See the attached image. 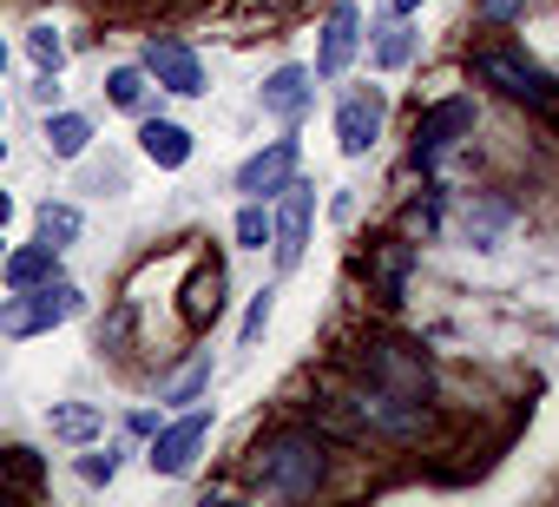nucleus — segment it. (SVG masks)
Segmentation results:
<instances>
[{"instance_id": "obj_26", "label": "nucleus", "mask_w": 559, "mask_h": 507, "mask_svg": "<svg viewBox=\"0 0 559 507\" xmlns=\"http://www.w3.org/2000/svg\"><path fill=\"white\" fill-rule=\"evenodd\" d=\"M40 237H47L53 250H67V244L80 237V211H73V204H53V198H47V204H40Z\"/></svg>"}, {"instance_id": "obj_13", "label": "nucleus", "mask_w": 559, "mask_h": 507, "mask_svg": "<svg viewBox=\"0 0 559 507\" xmlns=\"http://www.w3.org/2000/svg\"><path fill=\"white\" fill-rule=\"evenodd\" d=\"M376 139H382V93L343 99V113H336V145H343L349 158H362V152H376Z\"/></svg>"}, {"instance_id": "obj_1", "label": "nucleus", "mask_w": 559, "mask_h": 507, "mask_svg": "<svg viewBox=\"0 0 559 507\" xmlns=\"http://www.w3.org/2000/svg\"><path fill=\"white\" fill-rule=\"evenodd\" d=\"M323 481H330V441H323L317 428H304V422L270 428V435L250 448V487H257V494L310 500Z\"/></svg>"}, {"instance_id": "obj_10", "label": "nucleus", "mask_w": 559, "mask_h": 507, "mask_svg": "<svg viewBox=\"0 0 559 507\" xmlns=\"http://www.w3.org/2000/svg\"><path fill=\"white\" fill-rule=\"evenodd\" d=\"M362 54V8L356 0H336L330 8V21H323V47H317V80H343L349 73V60Z\"/></svg>"}, {"instance_id": "obj_9", "label": "nucleus", "mask_w": 559, "mask_h": 507, "mask_svg": "<svg viewBox=\"0 0 559 507\" xmlns=\"http://www.w3.org/2000/svg\"><path fill=\"white\" fill-rule=\"evenodd\" d=\"M310 211H317V191L310 185H284V211L270 217V250H276V264L297 271L304 264V244H310Z\"/></svg>"}, {"instance_id": "obj_6", "label": "nucleus", "mask_w": 559, "mask_h": 507, "mask_svg": "<svg viewBox=\"0 0 559 507\" xmlns=\"http://www.w3.org/2000/svg\"><path fill=\"white\" fill-rule=\"evenodd\" d=\"M461 139H474V99H435L421 119H415V139H408V165L415 172H435Z\"/></svg>"}, {"instance_id": "obj_32", "label": "nucleus", "mask_w": 559, "mask_h": 507, "mask_svg": "<svg viewBox=\"0 0 559 507\" xmlns=\"http://www.w3.org/2000/svg\"><path fill=\"white\" fill-rule=\"evenodd\" d=\"M126 428H132V435H158V415H152V409H139V415H132Z\"/></svg>"}, {"instance_id": "obj_28", "label": "nucleus", "mask_w": 559, "mask_h": 507, "mask_svg": "<svg viewBox=\"0 0 559 507\" xmlns=\"http://www.w3.org/2000/svg\"><path fill=\"white\" fill-rule=\"evenodd\" d=\"M270 310H276V291H257V297H250V310H243V350H257V343H263Z\"/></svg>"}, {"instance_id": "obj_30", "label": "nucleus", "mask_w": 559, "mask_h": 507, "mask_svg": "<svg viewBox=\"0 0 559 507\" xmlns=\"http://www.w3.org/2000/svg\"><path fill=\"white\" fill-rule=\"evenodd\" d=\"M119 461H126V448L112 441V448H93V455H80V474H86L93 487H106V481L119 474Z\"/></svg>"}, {"instance_id": "obj_19", "label": "nucleus", "mask_w": 559, "mask_h": 507, "mask_svg": "<svg viewBox=\"0 0 559 507\" xmlns=\"http://www.w3.org/2000/svg\"><path fill=\"white\" fill-rule=\"evenodd\" d=\"M217 310H224V271L211 264V271H198V284H191V297H185V323L204 330V323H217Z\"/></svg>"}, {"instance_id": "obj_21", "label": "nucleus", "mask_w": 559, "mask_h": 507, "mask_svg": "<svg viewBox=\"0 0 559 507\" xmlns=\"http://www.w3.org/2000/svg\"><path fill=\"white\" fill-rule=\"evenodd\" d=\"M204 389H211V350H198V356H191V363L158 389V402H198Z\"/></svg>"}, {"instance_id": "obj_22", "label": "nucleus", "mask_w": 559, "mask_h": 507, "mask_svg": "<svg viewBox=\"0 0 559 507\" xmlns=\"http://www.w3.org/2000/svg\"><path fill=\"white\" fill-rule=\"evenodd\" d=\"M0 481H14V487H40L47 481V461L34 455V448H0Z\"/></svg>"}, {"instance_id": "obj_18", "label": "nucleus", "mask_w": 559, "mask_h": 507, "mask_svg": "<svg viewBox=\"0 0 559 507\" xmlns=\"http://www.w3.org/2000/svg\"><path fill=\"white\" fill-rule=\"evenodd\" d=\"M93 145V119L86 113H53L47 119V158H86Z\"/></svg>"}, {"instance_id": "obj_11", "label": "nucleus", "mask_w": 559, "mask_h": 507, "mask_svg": "<svg viewBox=\"0 0 559 507\" xmlns=\"http://www.w3.org/2000/svg\"><path fill=\"white\" fill-rule=\"evenodd\" d=\"M145 73H152L165 93H178V99H198V93H204V60H198L185 40H171V34H158V40L145 47Z\"/></svg>"}, {"instance_id": "obj_33", "label": "nucleus", "mask_w": 559, "mask_h": 507, "mask_svg": "<svg viewBox=\"0 0 559 507\" xmlns=\"http://www.w3.org/2000/svg\"><path fill=\"white\" fill-rule=\"evenodd\" d=\"M8 217H14V198H8V191H0V231H8Z\"/></svg>"}, {"instance_id": "obj_25", "label": "nucleus", "mask_w": 559, "mask_h": 507, "mask_svg": "<svg viewBox=\"0 0 559 507\" xmlns=\"http://www.w3.org/2000/svg\"><path fill=\"white\" fill-rule=\"evenodd\" d=\"M230 237H237V250H263V244H270V211H263V198H243Z\"/></svg>"}, {"instance_id": "obj_37", "label": "nucleus", "mask_w": 559, "mask_h": 507, "mask_svg": "<svg viewBox=\"0 0 559 507\" xmlns=\"http://www.w3.org/2000/svg\"><path fill=\"white\" fill-rule=\"evenodd\" d=\"M0 126H8V106H0Z\"/></svg>"}, {"instance_id": "obj_7", "label": "nucleus", "mask_w": 559, "mask_h": 507, "mask_svg": "<svg viewBox=\"0 0 559 507\" xmlns=\"http://www.w3.org/2000/svg\"><path fill=\"white\" fill-rule=\"evenodd\" d=\"M204 441H211V409H191V415H178V422H158L145 461H152V474L178 481V474H191V461H198Z\"/></svg>"}, {"instance_id": "obj_35", "label": "nucleus", "mask_w": 559, "mask_h": 507, "mask_svg": "<svg viewBox=\"0 0 559 507\" xmlns=\"http://www.w3.org/2000/svg\"><path fill=\"white\" fill-rule=\"evenodd\" d=\"M250 8H290V0H250Z\"/></svg>"}, {"instance_id": "obj_23", "label": "nucleus", "mask_w": 559, "mask_h": 507, "mask_svg": "<svg viewBox=\"0 0 559 507\" xmlns=\"http://www.w3.org/2000/svg\"><path fill=\"white\" fill-rule=\"evenodd\" d=\"M408 60H415V27L395 14V27L376 40V67H382V73H395V67H408Z\"/></svg>"}, {"instance_id": "obj_14", "label": "nucleus", "mask_w": 559, "mask_h": 507, "mask_svg": "<svg viewBox=\"0 0 559 507\" xmlns=\"http://www.w3.org/2000/svg\"><path fill=\"white\" fill-rule=\"evenodd\" d=\"M310 80H317L310 67H276V73L263 80V93H257V99H263V113H270V119H304V113H310V99H317V86H310Z\"/></svg>"}, {"instance_id": "obj_3", "label": "nucleus", "mask_w": 559, "mask_h": 507, "mask_svg": "<svg viewBox=\"0 0 559 507\" xmlns=\"http://www.w3.org/2000/svg\"><path fill=\"white\" fill-rule=\"evenodd\" d=\"M356 376L369 389H389V396H408V402H435V369L421 350L408 343H389V337H369L356 350Z\"/></svg>"}, {"instance_id": "obj_2", "label": "nucleus", "mask_w": 559, "mask_h": 507, "mask_svg": "<svg viewBox=\"0 0 559 507\" xmlns=\"http://www.w3.org/2000/svg\"><path fill=\"white\" fill-rule=\"evenodd\" d=\"M467 80H474V86H493V93L513 99V106H533V113L559 119V86H552L533 60H520V54H507V47H480V54H467Z\"/></svg>"}, {"instance_id": "obj_5", "label": "nucleus", "mask_w": 559, "mask_h": 507, "mask_svg": "<svg viewBox=\"0 0 559 507\" xmlns=\"http://www.w3.org/2000/svg\"><path fill=\"white\" fill-rule=\"evenodd\" d=\"M343 409L362 422V435H382V441H421L435 428V409L428 402H408V396H389V389H349Z\"/></svg>"}, {"instance_id": "obj_15", "label": "nucleus", "mask_w": 559, "mask_h": 507, "mask_svg": "<svg viewBox=\"0 0 559 507\" xmlns=\"http://www.w3.org/2000/svg\"><path fill=\"white\" fill-rule=\"evenodd\" d=\"M53 278H60V250H53L47 237L0 258V284H8V291H34V284H53Z\"/></svg>"}, {"instance_id": "obj_8", "label": "nucleus", "mask_w": 559, "mask_h": 507, "mask_svg": "<svg viewBox=\"0 0 559 507\" xmlns=\"http://www.w3.org/2000/svg\"><path fill=\"white\" fill-rule=\"evenodd\" d=\"M297 158H304L297 139H270L263 152H250V158L237 165V191H243V198H263V204L284 198V185L297 178Z\"/></svg>"}, {"instance_id": "obj_12", "label": "nucleus", "mask_w": 559, "mask_h": 507, "mask_svg": "<svg viewBox=\"0 0 559 507\" xmlns=\"http://www.w3.org/2000/svg\"><path fill=\"white\" fill-rule=\"evenodd\" d=\"M362 271L376 278V297L395 310L402 304V291H408V271H415V244H402V237H382L369 258H362Z\"/></svg>"}, {"instance_id": "obj_27", "label": "nucleus", "mask_w": 559, "mask_h": 507, "mask_svg": "<svg viewBox=\"0 0 559 507\" xmlns=\"http://www.w3.org/2000/svg\"><path fill=\"white\" fill-rule=\"evenodd\" d=\"M27 54H34L40 73H60V67H67V40H60V27H34V34H27Z\"/></svg>"}, {"instance_id": "obj_16", "label": "nucleus", "mask_w": 559, "mask_h": 507, "mask_svg": "<svg viewBox=\"0 0 559 507\" xmlns=\"http://www.w3.org/2000/svg\"><path fill=\"white\" fill-rule=\"evenodd\" d=\"M139 152H145L158 172H185V165H191V132L171 126V119H145V126H139Z\"/></svg>"}, {"instance_id": "obj_34", "label": "nucleus", "mask_w": 559, "mask_h": 507, "mask_svg": "<svg viewBox=\"0 0 559 507\" xmlns=\"http://www.w3.org/2000/svg\"><path fill=\"white\" fill-rule=\"evenodd\" d=\"M389 8H395V14H402V21H408V14H415V8H421V0H389Z\"/></svg>"}, {"instance_id": "obj_4", "label": "nucleus", "mask_w": 559, "mask_h": 507, "mask_svg": "<svg viewBox=\"0 0 559 507\" xmlns=\"http://www.w3.org/2000/svg\"><path fill=\"white\" fill-rule=\"evenodd\" d=\"M73 317H80V291H73L67 278H53V284L14 291L8 304H0V337H14V343H27V337H47V330L73 323Z\"/></svg>"}, {"instance_id": "obj_36", "label": "nucleus", "mask_w": 559, "mask_h": 507, "mask_svg": "<svg viewBox=\"0 0 559 507\" xmlns=\"http://www.w3.org/2000/svg\"><path fill=\"white\" fill-rule=\"evenodd\" d=\"M0 73H8V40H0Z\"/></svg>"}, {"instance_id": "obj_38", "label": "nucleus", "mask_w": 559, "mask_h": 507, "mask_svg": "<svg viewBox=\"0 0 559 507\" xmlns=\"http://www.w3.org/2000/svg\"><path fill=\"white\" fill-rule=\"evenodd\" d=\"M0 258H8V250H0Z\"/></svg>"}, {"instance_id": "obj_29", "label": "nucleus", "mask_w": 559, "mask_h": 507, "mask_svg": "<svg viewBox=\"0 0 559 507\" xmlns=\"http://www.w3.org/2000/svg\"><path fill=\"white\" fill-rule=\"evenodd\" d=\"M126 343H132V304H119V310L99 323V356H119Z\"/></svg>"}, {"instance_id": "obj_17", "label": "nucleus", "mask_w": 559, "mask_h": 507, "mask_svg": "<svg viewBox=\"0 0 559 507\" xmlns=\"http://www.w3.org/2000/svg\"><path fill=\"white\" fill-rule=\"evenodd\" d=\"M507 224H513V204H507V198H467V204H461V237L480 244V250H493Z\"/></svg>"}, {"instance_id": "obj_31", "label": "nucleus", "mask_w": 559, "mask_h": 507, "mask_svg": "<svg viewBox=\"0 0 559 507\" xmlns=\"http://www.w3.org/2000/svg\"><path fill=\"white\" fill-rule=\"evenodd\" d=\"M526 14V0H474V21L480 27H513Z\"/></svg>"}, {"instance_id": "obj_20", "label": "nucleus", "mask_w": 559, "mask_h": 507, "mask_svg": "<svg viewBox=\"0 0 559 507\" xmlns=\"http://www.w3.org/2000/svg\"><path fill=\"white\" fill-rule=\"evenodd\" d=\"M99 422H106V415H99L93 402H53V409H47V428H53L60 441H93Z\"/></svg>"}, {"instance_id": "obj_24", "label": "nucleus", "mask_w": 559, "mask_h": 507, "mask_svg": "<svg viewBox=\"0 0 559 507\" xmlns=\"http://www.w3.org/2000/svg\"><path fill=\"white\" fill-rule=\"evenodd\" d=\"M106 99H112L119 113H139V106H145V67H112V73H106Z\"/></svg>"}]
</instances>
